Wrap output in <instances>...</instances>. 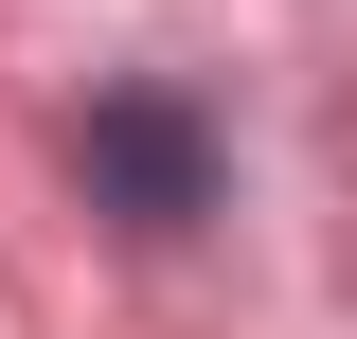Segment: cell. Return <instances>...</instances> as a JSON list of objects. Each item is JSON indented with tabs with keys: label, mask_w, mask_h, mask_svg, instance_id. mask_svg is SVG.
<instances>
[{
	"label": "cell",
	"mask_w": 357,
	"mask_h": 339,
	"mask_svg": "<svg viewBox=\"0 0 357 339\" xmlns=\"http://www.w3.org/2000/svg\"><path fill=\"white\" fill-rule=\"evenodd\" d=\"M72 161H89V197L126 214V232H197V214H215V126H197L178 89H107L72 126Z\"/></svg>",
	"instance_id": "1"
}]
</instances>
